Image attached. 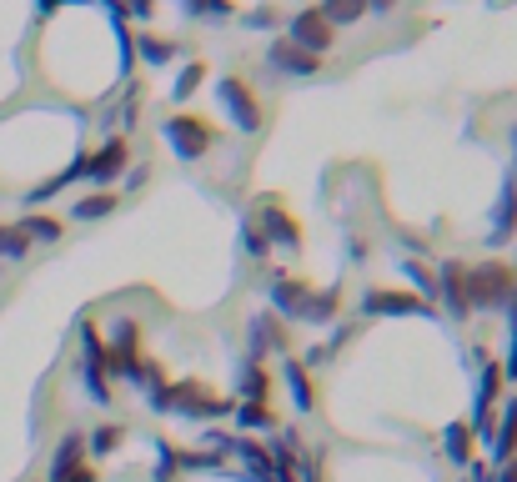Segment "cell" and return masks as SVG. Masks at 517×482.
Instances as JSON below:
<instances>
[{
    "instance_id": "1",
    "label": "cell",
    "mask_w": 517,
    "mask_h": 482,
    "mask_svg": "<svg viewBox=\"0 0 517 482\" xmlns=\"http://www.w3.org/2000/svg\"><path fill=\"white\" fill-rule=\"evenodd\" d=\"M517 302V271L507 262L467 267V312H507Z\"/></svg>"
},
{
    "instance_id": "2",
    "label": "cell",
    "mask_w": 517,
    "mask_h": 482,
    "mask_svg": "<svg viewBox=\"0 0 517 482\" xmlns=\"http://www.w3.org/2000/svg\"><path fill=\"white\" fill-rule=\"evenodd\" d=\"M271 306H277L281 317H302V322H327L332 312H337V292H322L312 297V287H302V281H291V277H277L271 287Z\"/></svg>"
},
{
    "instance_id": "3",
    "label": "cell",
    "mask_w": 517,
    "mask_h": 482,
    "mask_svg": "<svg viewBox=\"0 0 517 482\" xmlns=\"http://www.w3.org/2000/svg\"><path fill=\"white\" fill-rule=\"evenodd\" d=\"M156 412H181V417H227L231 402L216 397L206 382H166L161 392V407Z\"/></svg>"
},
{
    "instance_id": "4",
    "label": "cell",
    "mask_w": 517,
    "mask_h": 482,
    "mask_svg": "<svg viewBox=\"0 0 517 482\" xmlns=\"http://www.w3.org/2000/svg\"><path fill=\"white\" fill-rule=\"evenodd\" d=\"M216 101H221V111L231 116V126H237L241 136H256V131H262V106H256V96H252L246 81L227 76L221 86H216Z\"/></svg>"
},
{
    "instance_id": "5",
    "label": "cell",
    "mask_w": 517,
    "mask_h": 482,
    "mask_svg": "<svg viewBox=\"0 0 517 482\" xmlns=\"http://www.w3.org/2000/svg\"><path fill=\"white\" fill-rule=\"evenodd\" d=\"M161 136L171 141V151H177L181 161H196V156H206V151H211L216 131L206 126L202 116H166Z\"/></svg>"
},
{
    "instance_id": "6",
    "label": "cell",
    "mask_w": 517,
    "mask_h": 482,
    "mask_svg": "<svg viewBox=\"0 0 517 482\" xmlns=\"http://www.w3.org/2000/svg\"><path fill=\"white\" fill-rule=\"evenodd\" d=\"M252 227L266 237V246H281V252H297L302 246V227L291 221V211L281 202H256V216H252Z\"/></svg>"
},
{
    "instance_id": "7",
    "label": "cell",
    "mask_w": 517,
    "mask_h": 482,
    "mask_svg": "<svg viewBox=\"0 0 517 482\" xmlns=\"http://www.w3.org/2000/svg\"><path fill=\"white\" fill-rule=\"evenodd\" d=\"M287 40H291V46H302V51H312V56H327V51H332V26H327V15L316 11V5L297 11V15L287 21Z\"/></svg>"
},
{
    "instance_id": "8",
    "label": "cell",
    "mask_w": 517,
    "mask_h": 482,
    "mask_svg": "<svg viewBox=\"0 0 517 482\" xmlns=\"http://www.w3.org/2000/svg\"><path fill=\"white\" fill-rule=\"evenodd\" d=\"M497 392H503V367H497V362H482V377H478V402H472V422H467V427L478 432L482 443L492 437V402H497Z\"/></svg>"
},
{
    "instance_id": "9",
    "label": "cell",
    "mask_w": 517,
    "mask_h": 482,
    "mask_svg": "<svg viewBox=\"0 0 517 482\" xmlns=\"http://www.w3.org/2000/svg\"><path fill=\"white\" fill-rule=\"evenodd\" d=\"M362 312L366 317H427L432 302H417V297H407V292H382V287H372V292L362 297Z\"/></svg>"
},
{
    "instance_id": "10",
    "label": "cell",
    "mask_w": 517,
    "mask_h": 482,
    "mask_svg": "<svg viewBox=\"0 0 517 482\" xmlns=\"http://www.w3.org/2000/svg\"><path fill=\"white\" fill-rule=\"evenodd\" d=\"M266 65L281 71V76H316V71H322V56L302 51V46H291V40H271V46H266Z\"/></svg>"
},
{
    "instance_id": "11",
    "label": "cell",
    "mask_w": 517,
    "mask_h": 482,
    "mask_svg": "<svg viewBox=\"0 0 517 482\" xmlns=\"http://www.w3.org/2000/svg\"><path fill=\"white\" fill-rule=\"evenodd\" d=\"M126 156H131L126 136H111L96 156H86V176H90V181H101V186H106V181H116L121 171H126Z\"/></svg>"
},
{
    "instance_id": "12",
    "label": "cell",
    "mask_w": 517,
    "mask_h": 482,
    "mask_svg": "<svg viewBox=\"0 0 517 482\" xmlns=\"http://www.w3.org/2000/svg\"><path fill=\"white\" fill-rule=\"evenodd\" d=\"M437 297L447 302V312H452L457 322L467 317V262H447L437 277Z\"/></svg>"
},
{
    "instance_id": "13",
    "label": "cell",
    "mask_w": 517,
    "mask_h": 482,
    "mask_svg": "<svg viewBox=\"0 0 517 482\" xmlns=\"http://www.w3.org/2000/svg\"><path fill=\"white\" fill-rule=\"evenodd\" d=\"M487 447H492V462H503V468H507V457L517 452V397H513V402H507L503 422H497V427H492Z\"/></svg>"
},
{
    "instance_id": "14",
    "label": "cell",
    "mask_w": 517,
    "mask_h": 482,
    "mask_svg": "<svg viewBox=\"0 0 517 482\" xmlns=\"http://www.w3.org/2000/svg\"><path fill=\"white\" fill-rule=\"evenodd\" d=\"M287 347V331H281L277 317H256L252 322V362H262L266 352H281Z\"/></svg>"
},
{
    "instance_id": "15",
    "label": "cell",
    "mask_w": 517,
    "mask_h": 482,
    "mask_svg": "<svg viewBox=\"0 0 517 482\" xmlns=\"http://www.w3.org/2000/svg\"><path fill=\"white\" fill-rule=\"evenodd\" d=\"M81 457H86V437H65L61 443V452H56V462H51V482H65L71 472H81Z\"/></svg>"
},
{
    "instance_id": "16",
    "label": "cell",
    "mask_w": 517,
    "mask_h": 482,
    "mask_svg": "<svg viewBox=\"0 0 517 482\" xmlns=\"http://www.w3.org/2000/svg\"><path fill=\"white\" fill-rule=\"evenodd\" d=\"M513 227H517V186L507 181L503 196H497V211H492V241H507Z\"/></svg>"
},
{
    "instance_id": "17",
    "label": "cell",
    "mask_w": 517,
    "mask_h": 482,
    "mask_svg": "<svg viewBox=\"0 0 517 482\" xmlns=\"http://www.w3.org/2000/svg\"><path fill=\"white\" fill-rule=\"evenodd\" d=\"M266 392H271V372L262 362H246L241 367V402H266Z\"/></svg>"
},
{
    "instance_id": "18",
    "label": "cell",
    "mask_w": 517,
    "mask_h": 482,
    "mask_svg": "<svg viewBox=\"0 0 517 482\" xmlns=\"http://www.w3.org/2000/svg\"><path fill=\"white\" fill-rule=\"evenodd\" d=\"M316 11L327 15V26L337 30V26H352V21H362V15H366V0H322Z\"/></svg>"
},
{
    "instance_id": "19",
    "label": "cell",
    "mask_w": 517,
    "mask_h": 482,
    "mask_svg": "<svg viewBox=\"0 0 517 482\" xmlns=\"http://www.w3.org/2000/svg\"><path fill=\"white\" fill-rule=\"evenodd\" d=\"M281 372H287V387H291V397H297V407H302V412H312V407H316V392H312V377H306V367H302V362H281Z\"/></svg>"
},
{
    "instance_id": "20",
    "label": "cell",
    "mask_w": 517,
    "mask_h": 482,
    "mask_svg": "<svg viewBox=\"0 0 517 482\" xmlns=\"http://www.w3.org/2000/svg\"><path fill=\"white\" fill-rule=\"evenodd\" d=\"M447 457H452L457 468H472V427H467V422L447 427Z\"/></svg>"
},
{
    "instance_id": "21",
    "label": "cell",
    "mask_w": 517,
    "mask_h": 482,
    "mask_svg": "<svg viewBox=\"0 0 517 482\" xmlns=\"http://www.w3.org/2000/svg\"><path fill=\"white\" fill-rule=\"evenodd\" d=\"M111 211H116V196H111V191H96V196H86V202L71 206V216H76V221H101V216H111Z\"/></svg>"
},
{
    "instance_id": "22",
    "label": "cell",
    "mask_w": 517,
    "mask_h": 482,
    "mask_svg": "<svg viewBox=\"0 0 517 482\" xmlns=\"http://www.w3.org/2000/svg\"><path fill=\"white\" fill-rule=\"evenodd\" d=\"M15 227L26 231V241H61V221H51V216H21Z\"/></svg>"
},
{
    "instance_id": "23",
    "label": "cell",
    "mask_w": 517,
    "mask_h": 482,
    "mask_svg": "<svg viewBox=\"0 0 517 482\" xmlns=\"http://www.w3.org/2000/svg\"><path fill=\"white\" fill-rule=\"evenodd\" d=\"M136 46H141V61H146V65H166L171 56H177V46H171V40H161V36H141Z\"/></svg>"
},
{
    "instance_id": "24",
    "label": "cell",
    "mask_w": 517,
    "mask_h": 482,
    "mask_svg": "<svg viewBox=\"0 0 517 482\" xmlns=\"http://www.w3.org/2000/svg\"><path fill=\"white\" fill-rule=\"evenodd\" d=\"M30 252V241L21 227H0V256H11V262H21V256Z\"/></svg>"
},
{
    "instance_id": "25",
    "label": "cell",
    "mask_w": 517,
    "mask_h": 482,
    "mask_svg": "<svg viewBox=\"0 0 517 482\" xmlns=\"http://www.w3.org/2000/svg\"><path fill=\"white\" fill-rule=\"evenodd\" d=\"M202 81H206V65H202V61H191L186 71H181V76H177V86H171V96H177V101H186V96H191V90H196V86H202Z\"/></svg>"
},
{
    "instance_id": "26",
    "label": "cell",
    "mask_w": 517,
    "mask_h": 482,
    "mask_svg": "<svg viewBox=\"0 0 517 482\" xmlns=\"http://www.w3.org/2000/svg\"><path fill=\"white\" fill-rule=\"evenodd\" d=\"M231 412H237L241 427H271V412H266V402H241V407H231Z\"/></svg>"
},
{
    "instance_id": "27",
    "label": "cell",
    "mask_w": 517,
    "mask_h": 482,
    "mask_svg": "<svg viewBox=\"0 0 517 482\" xmlns=\"http://www.w3.org/2000/svg\"><path fill=\"white\" fill-rule=\"evenodd\" d=\"M121 437H126V427H116V422H111V427H96V432H90V452H116V447H121Z\"/></svg>"
},
{
    "instance_id": "28",
    "label": "cell",
    "mask_w": 517,
    "mask_h": 482,
    "mask_svg": "<svg viewBox=\"0 0 517 482\" xmlns=\"http://www.w3.org/2000/svg\"><path fill=\"white\" fill-rule=\"evenodd\" d=\"M503 377L517 382V302L507 306V362H503Z\"/></svg>"
},
{
    "instance_id": "29",
    "label": "cell",
    "mask_w": 517,
    "mask_h": 482,
    "mask_svg": "<svg viewBox=\"0 0 517 482\" xmlns=\"http://www.w3.org/2000/svg\"><path fill=\"white\" fill-rule=\"evenodd\" d=\"M241 241H246V256H256V262H262V256H271V246H266V237H262V231L252 227V221H241Z\"/></svg>"
},
{
    "instance_id": "30",
    "label": "cell",
    "mask_w": 517,
    "mask_h": 482,
    "mask_svg": "<svg viewBox=\"0 0 517 482\" xmlns=\"http://www.w3.org/2000/svg\"><path fill=\"white\" fill-rule=\"evenodd\" d=\"M407 277H412V281H417V287H422L427 297H437V277H432V271H422L417 262H407Z\"/></svg>"
},
{
    "instance_id": "31",
    "label": "cell",
    "mask_w": 517,
    "mask_h": 482,
    "mask_svg": "<svg viewBox=\"0 0 517 482\" xmlns=\"http://www.w3.org/2000/svg\"><path fill=\"white\" fill-rule=\"evenodd\" d=\"M121 11H126V15H151L156 0H121Z\"/></svg>"
},
{
    "instance_id": "32",
    "label": "cell",
    "mask_w": 517,
    "mask_h": 482,
    "mask_svg": "<svg viewBox=\"0 0 517 482\" xmlns=\"http://www.w3.org/2000/svg\"><path fill=\"white\" fill-rule=\"evenodd\" d=\"M202 15H231V0H202Z\"/></svg>"
},
{
    "instance_id": "33",
    "label": "cell",
    "mask_w": 517,
    "mask_h": 482,
    "mask_svg": "<svg viewBox=\"0 0 517 482\" xmlns=\"http://www.w3.org/2000/svg\"><path fill=\"white\" fill-rule=\"evenodd\" d=\"M392 5H397V0H366V11H377V15H387Z\"/></svg>"
},
{
    "instance_id": "34",
    "label": "cell",
    "mask_w": 517,
    "mask_h": 482,
    "mask_svg": "<svg viewBox=\"0 0 517 482\" xmlns=\"http://www.w3.org/2000/svg\"><path fill=\"white\" fill-rule=\"evenodd\" d=\"M56 5H76V0H40V11H56Z\"/></svg>"
},
{
    "instance_id": "35",
    "label": "cell",
    "mask_w": 517,
    "mask_h": 482,
    "mask_svg": "<svg viewBox=\"0 0 517 482\" xmlns=\"http://www.w3.org/2000/svg\"><path fill=\"white\" fill-rule=\"evenodd\" d=\"M497 482H517V462H513V468H503V478H497Z\"/></svg>"
}]
</instances>
